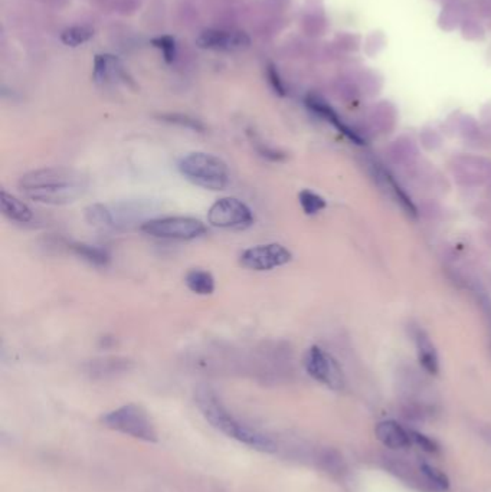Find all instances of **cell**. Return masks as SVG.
<instances>
[{"label": "cell", "instance_id": "5bb4252c", "mask_svg": "<svg viewBox=\"0 0 491 492\" xmlns=\"http://www.w3.org/2000/svg\"><path fill=\"white\" fill-rule=\"evenodd\" d=\"M65 246L68 251H71L74 255L94 266H107L110 264L111 257L109 251L99 248V246L84 242H66Z\"/></svg>", "mask_w": 491, "mask_h": 492}, {"label": "cell", "instance_id": "4316f807", "mask_svg": "<svg viewBox=\"0 0 491 492\" xmlns=\"http://www.w3.org/2000/svg\"><path fill=\"white\" fill-rule=\"evenodd\" d=\"M268 78H269V82H271V85H272V88L275 90L277 94H279V95H286V87H284L283 81L279 80L278 73L275 71V69H274L272 66L268 69Z\"/></svg>", "mask_w": 491, "mask_h": 492}, {"label": "cell", "instance_id": "277c9868", "mask_svg": "<svg viewBox=\"0 0 491 492\" xmlns=\"http://www.w3.org/2000/svg\"><path fill=\"white\" fill-rule=\"evenodd\" d=\"M101 424L114 432L145 442H157V431L147 410L140 405L128 403L101 416Z\"/></svg>", "mask_w": 491, "mask_h": 492}, {"label": "cell", "instance_id": "603a6c76", "mask_svg": "<svg viewBox=\"0 0 491 492\" xmlns=\"http://www.w3.org/2000/svg\"><path fill=\"white\" fill-rule=\"evenodd\" d=\"M160 118L166 123L179 125V127H185V128H189L192 131H198V133L205 131V125L199 120L192 118V117L185 116V114H163V116H160Z\"/></svg>", "mask_w": 491, "mask_h": 492}, {"label": "cell", "instance_id": "ba28073f", "mask_svg": "<svg viewBox=\"0 0 491 492\" xmlns=\"http://www.w3.org/2000/svg\"><path fill=\"white\" fill-rule=\"evenodd\" d=\"M304 367L314 380L329 386L334 390L343 386V376L337 363L317 345H313L307 350L304 356Z\"/></svg>", "mask_w": 491, "mask_h": 492}, {"label": "cell", "instance_id": "3957f363", "mask_svg": "<svg viewBox=\"0 0 491 492\" xmlns=\"http://www.w3.org/2000/svg\"><path fill=\"white\" fill-rule=\"evenodd\" d=\"M178 168L186 180L206 190L219 192L229 185L231 173L226 163L210 153H189L179 160Z\"/></svg>", "mask_w": 491, "mask_h": 492}, {"label": "cell", "instance_id": "30bf717a", "mask_svg": "<svg viewBox=\"0 0 491 492\" xmlns=\"http://www.w3.org/2000/svg\"><path fill=\"white\" fill-rule=\"evenodd\" d=\"M307 105H308V109H310L311 111H314L315 114L320 116V117H323V118L327 120L330 124H333L340 133H343V134L350 140V142H353V143H356V144H359V146L365 144V138H363L356 130H353L352 127L347 125V124L337 116V113L330 107V105H329L326 101H323V99L319 98V97L310 95V97L307 98Z\"/></svg>", "mask_w": 491, "mask_h": 492}, {"label": "cell", "instance_id": "d6986e66", "mask_svg": "<svg viewBox=\"0 0 491 492\" xmlns=\"http://www.w3.org/2000/svg\"><path fill=\"white\" fill-rule=\"evenodd\" d=\"M317 462L322 469L332 475H340L344 471V461L341 455L332 448H325L317 453Z\"/></svg>", "mask_w": 491, "mask_h": 492}, {"label": "cell", "instance_id": "cb8c5ba5", "mask_svg": "<svg viewBox=\"0 0 491 492\" xmlns=\"http://www.w3.org/2000/svg\"><path fill=\"white\" fill-rule=\"evenodd\" d=\"M253 146L255 147V152L265 160L268 161H274V163H278V161H284L287 159V154L281 150H278V149H274L262 142H258L257 138H253Z\"/></svg>", "mask_w": 491, "mask_h": 492}, {"label": "cell", "instance_id": "7402d4cb", "mask_svg": "<svg viewBox=\"0 0 491 492\" xmlns=\"http://www.w3.org/2000/svg\"><path fill=\"white\" fill-rule=\"evenodd\" d=\"M92 30L84 26H74L65 29L61 35V39L68 47H78L92 38Z\"/></svg>", "mask_w": 491, "mask_h": 492}, {"label": "cell", "instance_id": "9c48e42d", "mask_svg": "<svg viewBox=\"0 0 491 492\" xmlns=\"http://www.w3.org/2000/svg\"><path fill=\"white\" fill-rule=\"evenodd\" d=\"M198 45L205 49L215 51H235L250 45V38L242 32H226L209 29L200 33L198 38Z\"/></svg>", "mask_w": 491, "mask_h": 492}, {"label": "cell", "instance_id": "7c38bea8", "mask_svg": "<svg viewBox=\"0 0 491 492\" xmlns=\"http://www.w3.org/2000/svg\"><path fill=\"white\" fill-rule=\"evenodd\" d=\"M376 438L391 449H405L409 448L412 443L411 431L405 429L402 425H399L396 420H383L377 424L375 429Z\"/></svg>", "mask_w": 491, "mask_h": 492}, {"label": "cell", "instance_id": "e0dca14e", "mask_svg": "<svg viewBox=\"0 0 491 492\" xmlns=\"http://www.w3.org/2000/svg\"><path fill=\"white\" fill-rule=\"evenodd\" d=\"M85 221L97 229H116L111 207L102 203H92L85 209Z\"/></svg>", "mask_w": 491, "mask_h": 492}, {"label": "cell", "instance_id": "484cf974", "mask_svg": "<svg viewBox=\"0 0 491 492\" xmlns=\"http://www.w3.org/2000/svg\"><path fill=\"white\" fill-rule=\"evenodd\" d=\"M411 431V438H412V443L418 445L420 449H424L425 452H437L438 450V445L435 443V441H432L431 438L425 436L424 433H420L418 431Z\"/></svg>", "mask_w": 491, "mask_h": 492}, {"label": "cell", "instance_id": "7a4b0ae2", "mask_svg": "<svg viewBox=\"0 0 491 492\" xmlns=\"http://www.w3.org/2000/svg\"><path fill=\"white\" fill-rule=\"evenodd\" d=\"M195 402L203 417L217 431L222 432L228 438H232L241 443L251 446L261 452H275V441L239 422L222 403L218 393L206 384H200L195 390Z\"/></svg>", "mask_w": 491, "mask_h": 492}, {"label": "cell", "instance_id": "5b68a950", "mask_svg": "<svg viewBox=\"0 0 491 492\" xmlns=\"http://www.w3.org/2000/svg\"><path fill=\"white\" fill-rule=\"evenodd\" d=\"M140 230L157 239L193 240L206 233V225L190 216H166L146 221Z\"/></svg>", "mask_w": 491, "mask_h": 492}, {"label": "cell", "instance_id": "2e32d148", "mask_svg": "<svg viewBox=\"0 0 491 492\" xmlns=\"http://www.w3.org/2000/svg\"><path fill=\"white\" fill-rule=\"evenodd\" d=\"M186 287L198 295H210L215 291V278L209 271L202 268L190 269L185 276Z\"/></svg>", "mask_w": 491, "mask_h": 492}, {"label": "cell", "instance_id": "9a60e30c", "mask_svg": "<svg viewBox=\"0 0 491 492\" xmlns=\"http://www.w3.org/2000/svg\"><path fill=\"white\" fill-rule=\"evenodd\" d=\"M415 344H416L418 360L420 366H423L430 374H437L440 370L438 355L430 337L423 330H418L415 334Z\"/></svg>", "mask_w": 491, "mask_h": 492}, {"label": "cell", "instance_id": "ac0fdd59", "mask_svg": "<svg viewBox=\"0 0 491 492\" xmlns=\"http://www.w3.org/2000/svg\"><path fill=\"white\" fill-rule=\"evenodd\" d=\"M382 179L383 182L387 183V186L391 189L394 197L396 199V202H399L401 207L405 210V212L413 218H416V207L415 204L412 203L411 197L406 195V192L401 187V185L394 179V176L388 171H382Z\"/></svg>", "mask_w": 491, "mask_h": 492}, {"label": "cell", "instance_id": "4fadbf2b", "mask_svg": "<svg viewBox=\"0 0 491 492\" xmlns=\"http://www.w3.org/2000/svg\"><path fill=\"white\" fill-rule=\"evenodd\" d=\"M0 207H2V214L12 222L30 223L35 219L33 210L23 200L8 193L5 189L0 190Z\"/></svg>", "mask_w": 491, "mask_h": 492}, {"label": "cell", "instance_id": "8fae6325", "mask_svg": "<svg viewBox=\"0 0 491 492\" xmlns=\"http://www.w3.org/2000/svg\"><path fill=\"white\" fill-rule=\"evenodd\" d=\"M133 362L124 357H104L91 360L85 364V371L92 379H113L128 373Z\"/></svg>", "mask_w": 491, "mask_h": 492}, {"label": "cell", "instance_id": "ffe728a7", "mask_svg": "<svg viewBox=\"0 0 491 492\" xmlns=\"http://www.w3.org/2000/svg\"><path fill=\"white\" fill-rule=\"evenodd\" d=\"M420 475L424 476V479L438 492H445L449 488V479L447 478V475L444 472H441L440 469L428 465V464H423L419 467Z\"/></svg>", "mask_w": 491, "mask_h": 492}, {"label": "cell", "instance_id": "52a82bcc", "mask_svg": "<svg viewBox=\"0 0 491 492\" xmlns=\"http://www.w3.org/2000/svg\"><path fill=\"white\" fill-rule=\"evenodd\" d=\"M291 259L293 254L286 246L279 243L255 245L248 250H245L239 257V262L243 268L257 272L271 271L279 266H284Z\"/></svg>", "mask_w": 491, "mask_h": 492}, {"label": "cell", "instance_id": "8992f818", "mask_svg": "<svg viewBox=\"0 0 491 492\" xmlns=\"http://www.w3.org/2000/svg\"><path fill=\"white\" fill-rule=\"evenodd\" d=\"M251 207L236 197H222L210 206L207 222L219 229H247L254 223Z\"/></svg>", "mask_w": 491, "mask_h": 492}, {"label": "cell", "instance_id": "6da1fadb", "mask_svg": "<svg viewBox=\"0 0 491 492\" xmlns=\"http://www.w3.org/2000/svg\"><path fill=\"white\" fill-rule=\"evenodd\" d=\"M25 197L51 206H63L81 199L90 187L88 176L73 167H44L25 173L18 183Z\"/></svg>", "mask_w": 491, "mask_h": 492}, {"label": "cell", "instance_id": "d4e9b609", "mask_svg": "<svg viewBox=\"0 0 491 492\" xmlns=\"http://www.w3.org/2000/svg\"><path fill=\"white\" fill-rule=\"evenodd\" d=\"M153 44L156 48H159L162 51L163 58L169 63L176 59V44H174V39H171L170 37H163V38L154 39Z\"/></svg>", "mask_w": 491, "mask_h": 492}, {"label": "cell", "instance_id": "44dd1931", "mask_svg": "<svg viewBox=\"0 0 491 492\" xmlns=\"http://www.w3.org/2000/svg\"><path fill=\"white\" fill-rule=\"evenodd\" d=\"M300 204L305 215H315L326 207V200L311 190H301L298 195Z\"/></svg>", "mask_w": 491, "mask_h": 492}]
</instances>
